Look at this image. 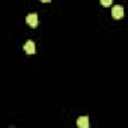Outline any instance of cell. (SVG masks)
<instances>
[{
  "mask_svg": "<svg viewBox=\"0 0 128 128\" xmlns=\"http://www.w3.org/2000/svg\"><path fill=\"white\" fill-rule=\"evenodd\" d=\"M112 17H113L114 20L122 18V17H124V8H122L120 5H116L114 8H112Z\"/></svg>",
  "mask_w": 128,
  "mask_h": 128,
  "instance_id": "cell-1",
  "label": "cell"
},
{
  "mask_svg": "<svg viewBox=\"0 0 128 128\" xmlns=\"http://www.w3.org/2000/svg\"><path fill=\"white\" fill-rule=\"evenodd\" d=\"M26 23L30 26V27H36L38 26V14H29L26 17Z\"/></svg>",
  "mask_w": 128,
  "mask_h": 128,
  "instance_id": "cell-2",
  "label": "cell"
},
{
  "mask_svg": "<svg viewBox=\"0 0 128 128\" xmlns=\"http://www.w3.org/2000/svg\"><path fill=\"white\" fill-rule=\"evenodd\" d=\"M24 51L27 53V54H35V51H36V48H35V42L33 41H26V44H24Z\"/></svg>",
  "mask_w": 128,
  "mask_h": 128,
  "instance_id": "cell-3",
  "label": "cell"
},
{
  "mask_svg": "<svg viewBox=\"0 0 128 128\" xmlns=\"http://www.w3.org/2000/svg\"><path fill=\"white\" fill-rule=\"evenodd\" d=\"M77 126L78 128H88L89 126V118L88 116H83L77 120Z\"/></svg>",
  "mask_w": 128,
  "mask_h": 128,
  "instance_id": "cell-4",
  "label": "cell"
},
{
  "mask_svg": "<svg viewBox=\"0 0 128 128\" xmlns=\"http://www.w3.org/2000/svg\"><path fill=\"white\" fill-rule=\"evenodd\" d=\"M100 2H101V5H102V6H110L113 0H100Z\"/></svg>",
  "mask_w": 128,
  "mask_h": 128,
  "instance_id": "cell-5",
  "label": "cell"
},
{
  "mask_svg": "<svg viewBox=\"0 0 128 128\" xmlns=\"http://www.w3.org/2000/svg\"><path fill=\"white\" fill-rule=\"evenodd\" d=\"M41 2H44V3H48V2H51V0H41Z\"/></svg>",
  "mask_w": 128,
  "mask_h": 128,
  "instance_id": "cell-6",
  "label": "cell"
}]
</instances>
